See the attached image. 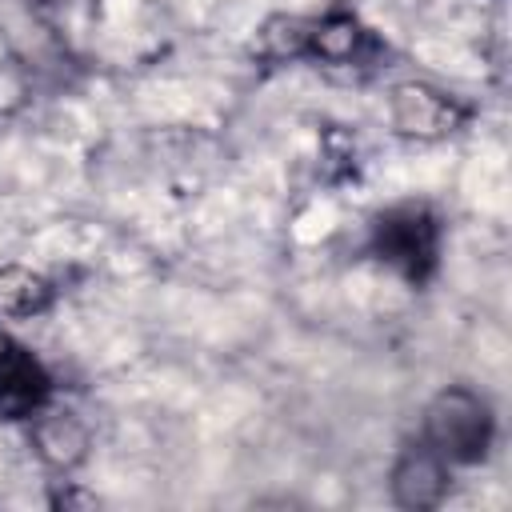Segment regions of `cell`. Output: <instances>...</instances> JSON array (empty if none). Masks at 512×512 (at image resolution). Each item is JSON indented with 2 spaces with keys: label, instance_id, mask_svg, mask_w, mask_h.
I'll list each match as a JSON object with an SVG mask.
<instances>
[{
  "label": "cell",
  "instance_id": "6da1fadb",
  "mask_svg": "<svg viewBox=\"0 0 512 512\" xmlns=\"http://www.w3.org/2000/svg\"><path fill=\"white\" fill-rule=\"evenodd\" d=\"M364 256L408 292H424L440 280L448 256V216L428 196H400L368 212Z\"/></svg>",
  "mask_w": 512,
  "mask_h": 512
},
{
  "label": "cell",
  "instance_id": "277c9868",
  "mask_svg": "<svg viewBox=\"0 0 512 512\" xmlns=\"http://www.w3.org/2000/svg\"><path fill=\"white\" fill-rule=\"evenodd\" d=\"M384 116H388L392 136L408 144H444L472 128L476 104L456 88H444L424 76H408V80L388 84Z\"/></svg>",
  "mask_w": 512,
  "mask_h": 512
},
{
  "label": "cell",
  "instance_id": "3957f363",
  "mask_svg": "<svg viewBox=\"0 0 512 512\" xmlns=\"http://www.w3.org/2000/svg\"><path fill=\"white\" fill-rule=\"evenodd\" d=\"M392 56L384 32H376L352 0H328L324 8L308 12L304 28V64L328 72H380Z\"/></svg>",
  "mask_w": 512,
  "mask_h": 512
},
{
  "label": "cell",
  "instance_id": "ba28073f",
  "mask_svg": "<svg viewBox=\"0 0 512 512\" xmlns=\"http://www.w3.org/2000/svg\"><path fill=\"white\" fill-rule=\"evenodd\" d=\"M64 296H68V284L60 272L28 264V260L0 264V328H20L32 320H44L60 308Z\"/></svg>",
  "mask_w": 512,
  "mask_h": 512
},
{
  "label": "cell",
  "instance_id": "8992f818",
  "mask_svg": "<svg viewBox=\"0 0 512 512\" xmlns=\"http://www.w3.org/2000/svg\"><path fill=\"white\" fill-rule=\"evenodd\" d=\"M20 432L28 436V452L36 456V464H40L52 480L76 476V472L88 464L92 444H96L88 416H84L72 400H64V396H60L56 404H48L36 420H28Z\"/></svg>",
  "mask_w": 512,
  "mask_h": 512
},
{
  "label": "cell",
  "instance_id": "5b68a950",
  "mask_svg": "<svg viewBox=\"0 0 512 512\" xmlns=\"http://www.w3.org/2000/svg\"><path fill=\"white\" fill-rule=\"evenodd\" d=\"M60 396L56 368L16 328H0V424L24 428Z\"/></svg>",
  "mask_w": 512,
  "mask_h": 512
},
{
  "label": "cell",
  "instance_id": "52a82bcc",
  "mask_svg": "<svg viewBox=\"0 0 512 512\" xmlns=\"http://www.w3.org/2000/svg\"><path fill=\"white\" fill-rule=\"evenodd\" d=\"M384 480H388V500L396 508H404V512H432V508H440L452 496L456 472L416 432H408L396 444Z\"/></svg>",
  "mask_w": 512,
  "mask_h": 512
},
{
  "label": "cell",
  "instance_id": "7a4b0ae2",
  "mask_svg": "<svg viewBox=\"0 0 512 512\" xmlns=\"http://www.w3.org/2000/svg\"><path fill=\"white\" fill-rule=\"evenodd\" d=\"M452 472L484 468L500 444V412L496 400L468 380L440 384L416 416L412 428Z\"/></svg>",
  "mask_w": 512,
  "mask_h": 512
},
{
  "label": "cell",
  "instance_id": "9c48e42d",
  "mask_svg": "<svg viewBox=\"0 0 512 512\" xmlns=\"http://www.w3.org/2000/svg\"><path fill=\"white\" fill-rule=\"evenodd\" d=\"M308 12H268L248 36V60L256 72H284L304 64Z\"/></svg>",
  "mask_w": 512,
  "mask_h": 512
},
{
  "label": "cell",
  "instance_id": "30bf717a",
  "mask_svg": "<svg viewBox=\"0 0 512 512\" xmlns=\"http://www.w3.org/2000/svg\"><path fill=\"white\" fill-rule=\"evenodd\" d=\"M24 4H28V8H36V12H44V8H52L56 0H24Z\"/></svg>",
  "mask_w": 512,
  "mask_h": 512
}]
</instances>
